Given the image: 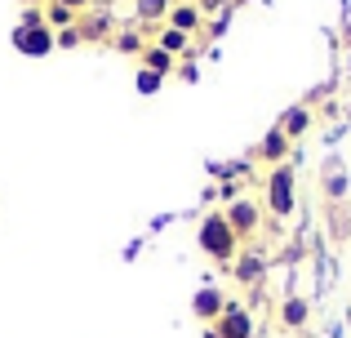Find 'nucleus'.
<instances>
[{"instance_id": "obj_1", "label": "nucleus", "mask_w": 351, "mask_h": 338, "mask_svg": "<svg viewBox=\"0 0 351 338\" xmlns=\"http://www.w3.org/2000/svg\"><path fill=\"white\" fill-rule=\"evenodd\" d=\"M196 245H200V254H209L214 263H236V254H240V241H236V232H232L223 209H209V214L200 218Z\"/></svg>"}, {"instance_id": "obj_2", "label": "nucleus", "mask_w": 351, "mask_h": 338, "mask_svg": "<svg viewBox=\"0 0 351 338\" xmlns=\"http://www.w3.org/2000/svg\"><path fill=\"white\" fill-rule=\"evenodd\" d=\"M263 191H267V209H271L276 218H289L293 214V205H298V187H293V165H289V160L267 173Z\"/></svg>"}, {"instance_id": "obj_3", "label": "nucleus", "mask_w": 351, "mask_h": 338, "mask_svg": "<svg viewBox=\"0 0 351 338\" xmlns=\"http://www.w3.org/2000/svg\"><path fill=\"white\" fill-rule=\"evenodd\" d=\"M223 214H227V223H232L236 241H254L258 227H263V205H258L254 196H236L232 205L223 209Z\"/></svg>"}, {"instance_id": "obj_4", "label": "nucleus", "mask_w": 351, "mask_h": 338, "mask_svg": "<svg viewBox=\"0 0 351 338\" xmlns=\"http://www.w3.org/2000/svg\"><path fill=\"white\" fill-rule=\"evenodd\" d=\"M205 338H254V316H249V307L227 298L223 316L209 325V334H205Z\"/></svg>"}, {"instance_id": "obj_5", "label": "nucleus", "mask_w": 351, "mask_h": 338, "mask_svg": "<svg viewBox=\"0 0 351 338\" xmlns=\"http://www.w3.org/2000/svg\"><path fill=\"white\" fill-rule=\"evenodd\" d=\"M14 49L23 53V58H45V53H53L58 45H53V27L40 23V27H14Z\"/></svg>"}, {"instance_id": "obj_6", "label": "nucleus", "mask_w": 351, "mask_h": 338, "mask_svg": "<svg viewBox=\"0 0 351 338\" xmlns=\"http://www.w3.org/2000/svg\"><path fill=\"white\" fill-rule=\"evenodd\" d=\"M320 191H325V205H338V200L351 196V173H347L343 156H329L320 165Z\"/></svg>"}, {"instance_id": "obj_7", "label": "nucleus", "mask_w": 351, "mask_h": 338, "mask_svg": "<svg viewBox=\"0 0 351 338\" xmlns=\"http://www.w3.org/2000/svg\"><path fill=\"white\" fill-rule=\"evenodd\" d=\"M223 307H227V294L218 285L196 289V298H191V316H196V321H205V325H214L218 316H223Z\"/></svg>"}, {"instance_id": "obj_8", "label": "nucleus", "mask_w": 351, "mask_h": 338, "mask_svg": "<svg viewBox=\"0 0 351 338\" xmlns=\"http://www.w3.org/2000/svg\"><path fill=\"white\" fill-rule=\"evenodd\" d=\"M316 125V112H311V103H293L289 112L280 116V134L289 143H298V138H307V130Z\"/></svg>"}, {"instance_id": "obj_9", "label": "nucleus", "mask_w": 351, "mask_h": 338, "mask_svg": "<svg viewBox=\"0 0 351 338\" xmlns=\"http://www.w3.org/2000/svg\"><path fill=\"white\" fill-rule=\"evenodd\" d=\"M258 160H267V165H285V156H289V138L280 134V125H271V130L263 134V143H258V152H254Z\"/></svg>"}, {"instance_id": "obj_10", "label": "nucleus", "mask_w": 351, "mask_h": 338, "mask_svg": "<svg viewBox=\"0 0 351 338\" xmlns=\"http://www.w3.org/2000/svg\"><path fill=\"white\" fill-rule=\"evenodd\" d=\"M325 227H329V241L347 245L351 241V205L338 200V205H325Z\"/></svg>"}, {"instance_id": "obj_11", "label": "nucleus", "mask_w": 351, "mask_h": 338, "mask_svg": "<svg viewBox=\"0 0 351 338\" xmlns=\"http://www.w3.org/2000/svg\"><path fill=\"white\" fill-rule=\"evenodd\" d=\"M307 321H311V303L302 294H285V303H280V325L285 330H307Z\"/></svg>"}, {"instance_id": "obj_12", "label": "nucleus", "mask_w": 351, "mask_h": 338, "mask_svg": "<svg viewBox=\"0 0 351 338\" xmlns=\"http://www.w3.org/2000/svg\"><path fill=\"white\" fill-rule=\"evenodd\" d=\"M165 27H173V32H182V36H196L200 27H205V14H200V5H173L169 18H165Z\"/></svg>"}, {"instance_id": "obj_13", "label": "nucleus", "mask_w": 351, "mask_h": 338, "mask_svg": "<svg viewBox=\"0 0 351 338\" xmlns=\"http://www.w3.org/2000/svg\"><path fill=\"white\" fill-rule=\"evenodd\" d=\"M232 271H236L240 285H258V280H263V254H236Z\"/></svg>"}, {"instance_id": "obj_14", "label": "nucleus", "mask_w": 351, "mask_h": 338, "mask_svg": "<svg viewBox=\"0 0 351 338\" xmlns=\"http://www.w3.org/2000/svg\"><path fill=\"white\" fill-rule=\"evenodd\" d=\"M76 27H80L85 40H103V36H112V18H107V14H80Z\"/></svg>"}, {"instance_id": "obj_15", "label": "nucleus", "mask_w": 351, "mask_h": 338, "mask_svg": "<svg viewBox=\"0 0 351 338\" xmlns=\"http://www.w3.org/2000/svg\"><path fill=\"white\" fill-rule=\"evenodd\" d=\"M152 45H156V49H165L169 58H182V53L191 49V36H182V32H173V27H165V32L156 36Z\"/></svg>"}, {"instance_id": "obj_16", "label": "nucleus", "mask_w": 351, "mask_h": 338, "mask_svg": "<svg viewBox=\"0 0 351 338\" xmlns=\"http://www.w3.org/2000/svg\"><path fill=\"white\" fill-rule=\"evenodd\" d=\"M143 67H147V71H156V76H173V71H178V58H169L165 49L147 45V49H143Z\"/></svg>"}, {"instance_id": "obj_17", "label": "nucleus", "mask_w": 351, "mask_h": 338, "mask_svg": "<svg viewBox=\"0 0 351 338\" xmlns=\"http://www.w3.org/2000/svg\"><path fill=\"white\" fill-rule=\"evenodd\" d=\"M134 5H138V23L156 27V23H165V18H169L173 0H134Z\"/></svg>"}, {"instance_id": "obj_18", "label": "nucleus", "mask_w": 351, "mask_h": 338, "mask_svg": "<svg viewBox=\"0 0 351 338\" xmlns=\"http://www.w3.org/2000/svg\"><path fill=\"white\" fill-rule=\"evenodd\" d=\"M76 18H80V14H71V9L58 5V0H49V5H45V23H49L53 32H62V27H76Z\"/></svg>"}, {"instance_id": "obj_19", "label": "nucleus", "mask_w": 351, "mask_h": 338, "mask_svg": "<svg viewBox=\"0 0 351 338\" xmlns=\"http://www.w3.org/2000/svg\"><path fill=\"white\" fill-rule=\"evenodd\" d=\"M147 45H152V40H143L138 32H120V36H116V49H120V53H129V58H143Z\"/></svg>"}, {"instance_id": "obj_20", "label": "nucleus", "mask_w": 351, "mask_h": 338, "mask_svg": "<svg viewBox=\"0 0 351 338\" xmlns=\"http://www.w3.org/2000/svg\"><path fill=\"white\" fill-rule=\"evenodd\" d=\"M138 94L143 98H152V94H160V85H165V76H156V71H147V67H138Z\"/></svg>"}, {"instance_id": "obj_21", "label": "nucleus", "mask_w": 351, "mask_h": 338, "mask_svg": "<svg viewBox=\"0 0 351 338\" xmlns=\"http://www.w3.org/2000/svg\"><path fill=\"white\" fill-rule=\"evenodd\" d=\"M53 45L58 49H76V45H85V36H80V27H62V32H53Z\"/></svg>"}, {"instance_id": "obj_22", "label": "nucleus", "mask_w": 351, "mask_h": 338, "mask_svg": "<svg viewBox=\"0 0 351 338\" xmlns=\"http://www.w3.org/2000/svg\"><path fill=\"white\" fill-rule=\"evenodd\" d=\"M58 5H67L71 14H89V9H94V0H58Z\"/></svg>"}, {"instance_id": "obj_23", "label": "nucleus", "mask_w": 351, "mask_h": 338, "mask_svg": "<svg viewBox=\"0 0 351 338\" xmlns=\"http://www.w3.org/2000/svg\"><path fill=\"white\" fill-rule=\"evenodd\" d=\"M196 5H200V14H214V9H223L227 0H196Z\"/></svg>"}, {"instance_id": "obj_24", "label": "nucleus", "mask_w": 351, "mask_h": 338, "mask_svg": "<svg viewBox=\"0 0 351 338\" xmlns=\"http://www.w3.org/2000/svg\"><path fill=\"white\" fill-rule=\"evenodd\" d=\"M173 5H196V0H173Z\"/></svg>"}, {"instance_id": "obj_25", "label": "nucleus", "mask_w": 351, "mask_h": 338, "mask_svg": "<svg viewBox=\"0 0 351 338\" xmlns=\"http://www.w3.org/2000/svg\"><path fill=\"white\" fill-rule=\"evenodd\" d=\"M32 5H36V0H27V9H32Z\"/></svg>"}]
</instances>
